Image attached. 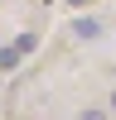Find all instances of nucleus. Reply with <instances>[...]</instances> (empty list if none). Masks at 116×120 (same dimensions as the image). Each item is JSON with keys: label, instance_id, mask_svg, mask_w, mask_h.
<instances>
[{"label": "nucleus", "instance_id": "nucleus-3", "mask_svg": "<svg viewBox=\"0 0 116 120\" xmlns=\"http://www.w3.org/2000/svg\"><path fill=\"white\" fill-rule=\"evenodd\" d=\"M34 43H39L34 34H19V38H15V48H19V53H34Z\"/></svg>", "mask_w": 116, "mask_h": 120}, {"label": "nucleus", "instance_id": "nucleus-5", "mask_svg": "<svg viewBox=\"0 0 116 120\" xmlns=\"http://www.w3.org/2000/svg\"><path fill=\"white\" fill-rule=\"evenodd\" d=\"M106 106H111V111H116V91H111V101H106Z\"/></svg>", "mask_w": 116, "mask_h": 120}, {"label": "nucleus", "instance_id": "nucleus-6", "mask_svg": "<svg viewBox=\"0 0 116 120\" xmlns=\"http://www.w3.org/2000/svg\"><path fill=\"white\" fill-rule=\"evenodd\" d=\"M73 5H82V0H73Z\"/></svg>", "mask_w": 116, "mask_h": 120}, {"label": "nucleus", "instance_id": "nucleus-2", "mask_svg": "<svg viewBox=\"0 0 116 120\" xmlns=\"http://www.w3.org/2000/svg\"><path fill=\"white\" fill-rule=\"evenodd\" d=\"M15 63H19V48H0V72H15Z\"/></svg>", "mask_w": 116, "mask_h": 120}, {"label": "nucleus", "instance_id": "nucleus-1", "mask_svg": "<svg viewBox=\"0 0 116 120\" xmlns=\"http://www.w3.org/2000/svg\"><path fill=\"white\" fill-rule=\"evenodd\" d=\"M73 34H77V38H97V34H102V24H97V19H77Z\"/></svg>", "mask_w": 116, "mask_h": 120}, {"label": "nucleus", "instance_id": "nucleus-4", "mask_svg": "<svg viewBox=\"0 0 116 120\" xmlns=\"http://www.w3.org/2000/svg\"><path fill=\"white\" fill-rule=\"evenodd\" d=\"M77 120H106V111H82Z\"/></svg>", "mask_w": 116, "mask_h": 120}]
</instances>
